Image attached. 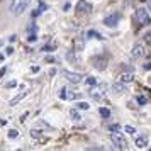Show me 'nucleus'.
I'll return each instance as SVG.
<instances>
[{"label":"nucleus","mask_w":151,"mask_h":151,"mask_svg":"<svg viewBox=\"0 0 151 151\" xmlns=\"http://www.w3.org/2000/svg\"><path fill=\"white\" fill-rule=\"evenodd\" d=\"M144 70H146V71H150V70H151V63H146V65H144Z\"/></svg>","instance_id":"c756f323"},{"label":"nucleus","mask_w":151,"mask_h":151,"mask_svg":"<svg viewBox=\"0 0 151 151\" xmlns=\"http://www.w3.org/2000/svg\"><path fill=\"white\" fill-rule=\"evenodd\" d=\"M121 129V126L119 124H114V126H110V131H119Z\"/></svg>","instance_id":"cd10ccee"},{"label":"nucleus","mask_w":151,"mask_h":151,"mask_svg":"<svg viewBox=\"0 0 151 151\" xmlns=\"http://www.w3.org/2000/svg\"><path fill=\"white\" fill-rule=\"evenodd\" d=\"M90 10H92V5L87 4L85 0H80V4L76 5V12H80V14H88Z\"/></svg>","instance_id":"423d86ee"},{"label":"nucleus","mask_w":151,"mask_h":151,"mask_svg":"<svg viewBox=\"0 0 151 151\" xmlns=\"http://www.w3.org/2000/svg\"><path fill=\"white\" fill-rule=\"evenodd\" d=\"M31 71H34V73H36V71H39V66H32V68H31Z\"/></svg>","instance_id":"2f4dec72"},{"label":"nucleus","mask_w":151,"mask_h":151,"mask_svg":"<svg viewBox=\"0 0 151 151\" xmlns=\"http://www.w3.org/2000/svg\"><path fill=\"white\" fill-rule=\"evenodd\" d=\"M12 53H14V48H7V49H5V55H9V56H10Z\"/></svg>","instance_id":"c85d7f7f"},{"label":"nucleus","mask_w":151,"mask_h":151,"mask_svg":"<svg viewBox=\"0 0 151 151\" xmlns=\"http://www.w3.org/2000/svg\"><path fill=\"white\" fill-rule=\"evenodd\" d=\"M26 95H27V92H21L19 95H15L14 99L10 100V105H15V104H19V102H21V100H22V99H24Z\"/></svg>","instance_id":"f8f14e48"},{"label":"nucleus","mask_w":151,"mask_h":151,"mask_svg":"<svg viewBox=\"0 0 151 151\" xmlns=\"http://www.w3.org/2000/svg\"><path fill=\"white\" fill-rule=\"evenodd\" d=\"M26 7H27V0H26V2H22L21 5H19L17 9H15V14H17V15H21V14H22V10H24Z\"/></svg>","instance_id":"dca6fc26"},{"label":"nucleus","mask_w":151,"mask_h":151,"mask_svg":"<svg viewBox=\"0 0 151 151\" xmlns=\"http://www.w3.org/2000/svg\"><path fill=\"white\" fill-rule=\"evenodd\" d=\"M70 116H71V119H73V121H80V119H82V116L78 114V110H76V109L70 110Z\"/></svg>","instance_id":"ddd939ff"},{"label":"nucleus","mask_w":151,"mask_h":151,"mask_svg":"<svg viewBox=\"0 0 151 151\" xmlns=\"http://www.w3.org/2000/svg\"><path fill=\"white\" fill-rule=\"evenodd\" d=\"M60 97H61V99H68V93H66V88H63V90H61V93H60Z\"/></svg>","instance_id":"a878e982"},{"label":"nucleus","mask_w":151,"mask_h":151,"mask_svg":"<svg viewBox=\"0 0 151 151\" xmlns=\"http://www.w3.org/2000/svg\"><path fill=\"white\" fill-rule=\"evenodd\" d=\"M76 107H78V109H82V110H87L90 105L87 102H78V104H76Z\"/></svg>","instance_id":"a211bd4d"},{"label":"nucleus","mask_w":151,"mask_h":151,"mask_svg":"<svg viewBox=\"0 0 151 151\" xmlns=\"http://www.w3.org/2000/svg\"><path fill=\"white\" fill-rule=\"evenodd\" d=\"M136 146L139 148V150H144V148L148 146V139H146L144 136H139V137L136 139Z\"/></svg>","instance_id":"9d476101"},{"label":"nucleus","mask_w":151,"mask_h":151,"mask_svg":"<svg viewBox=\"0 0 151 151\" xmlns=\"http://www.w3.org/2000/svg\"><path fill=\"white\" fill-rule=\"evenodd\" d=\"M137 102H139V104H146V97L139 95V97H137Z\"/></svg>","instance_id":"bb28decb"},{"label":"nucleus","mask_w":151,"mask_h":151,"mask_svg":"<svg viewBox=\"0 0 151 151\" xmlns=\"http://www.w3.org/2000/svg\"><path fill=\"white\" fill-rule=\"evenodd\" d=\"M5 71H7V68H5V66H4V68L0 70V76H4V75H5Z\"/></svg>","instance_id":"7c9ffc66"},{"label":"nucleus","mask_w":151,"mask_h":151,"mask_svg":"<svg viewBox=\"0 0 151 151\" xmlns=\"http://www.w3.org/2000/svg\"><path fill=\"white\" fill-rule=\"evenodd\" d=\"M63 76H65L68 82H71V83H80L82 82V78H83L80 73H73V71H68V70H63Z\"/></svg>","instance_id":"20e7f679"},{"label":"nucleus","mask_w":151,"mask_h":151,"mask_svg":"<svg viewBox=\"0 0 151 151\" xmlns=\"http://www.w3.org/2000/svg\"><path fill=\"white\" fill-rule=\"evenodd\" d=\"M31 136H32V137H39V136H41V131L32 129V131H31Z\"/></svg>","instance_id":"4be33fe9"},{"label":"nucleus","mask_w":151,"mask_h":151,"mask_svg":"<svg viewBox=\"0 0 151 151\" xmlns=\"http://www.w3.org/2000/svg\"><path fill=\"white\" fill-rule=\"evenodd\" d=\"M56 46H58V44H56L55 41H53V42H48V44H46V46L42 48V51H49V49L53 51V49H56Z\"/></svg>","instance_id":"f3484780"},{"label":"nucleus","mask_w":151,"mask_h":151,"mask_svg":"<svg viewBox=\"0 0 151 151\" xmlns=\"http://www.w3.org/2000/svg\"><path fill=\"white\" fill-rule=\"evenodd\" d=\"M131 55H132V58H141L144 55V46L143 44H136L132 48V51H131Z\"/></svg>","instance_id":"0eeeda50"},{"label":"nucleus","mask_w":151,"mask_h":151,"mask_svg":"<svg viewBox=\"0 0 151 151\" xmlns=\"http://www.w3.org/2000/svg\"><path fill=\"white\" fill-rule=\"evenodd\" d=\"M87 36H88V37H93V39H104L102 34H99L97 31H88V32H87Z\"/></svg>","instance_id":"4468645a"},{"label":"nucleus","mask_w":151,"mask_h":151,"mask_svg":"<svg viewBox=\"0 0 151 151\" xmlns=\"http://www.w3.org/2000/svg\"><path fill=\"white\" fill-rule=\"evenodd\" d=\"M134 80V73H121L119 75V82L122 83H131Z\"/></svg>","instance_id":"6e6552de"},{"label":"nucleus","mask_w":151,"mask_h":151,"mask_svg":"<svg viewBox=\"0 0 151 151\" xmlns=\"http://www.w3.org/2000/svg\"><path fill=\"white\" fill-rule=\"evenodd\" d=\"M150 150H151V146H150Z\"/></svg>","instance_id":"f704fd0d"},{"label":"nucleus","mask_w":151,"mask_h":151,"mask_svg":"<svg viewBox=\"0 0 151 151\" xmlns=\"http://www.w3.org/2000/svg\"><path fill=\"white\" fill-rule=\"evenodd\" d=\"M36 39H37V36H36L34 32H32V34H29V37H27V41H29V42H34Z\"/></svg>","instance_id":"5701e85b"},{"label":"nucleus","mask_w":151,"mask_h":151,"mask_svg":"<svg viewBox=\"0 0 151 151\" xmlns=\"http://www.w3.org/2000/svg\"><path fill=\"white\" fill-rule=\"evenodd\" d=\"M87 85H88V87H93V85H97V80L93 76H90V78H87Z\"/></svg>","instance_id":"6ab92c4d"},{"label":"nucleus","mask_w":151,"mask_h":151,"mask_svg":"<svg viewBox=\"0 0 151 151\" xmlns=\"http://www.w3.org/2000/svg\"><path fill=\"white\" fill-rule=\"evenodd\" d=\"M126 131H127L129 134H134V132H136V129H134L132 126H126Z\"/></svg>","instance_id":"b1692460"},{"label":"nucleus","mask_w":151,"mask_h":151,"mask_svg":"<svg viewBox=\"0 0 151 151\" xmlns=\"http://www.w3.org/2000/svg\"><path fill=\"white\" fill-rule=\"evenodd\" d=\"M112 90H114L116 93H124V92H126V85H124L122 82H116L112 85Z\"/></svg>","instance_id":"1a4fd4ad"},{"label":"nucleus","mask_w":151,"mask_h":151,"mask_svg":"<svg viewBox=\"0 0 151 151\" xmlns=\"http://www.w3.org/2000/svg\"><path fill=\"white\" fill-rule=\"evenodd\" d=\"M44 61H46V63H55V56H46V58H44Z\"/></svg>","instance_id":"393cba45"},{"label":"nucleus","mask_w":151,"mask_h":151,"mask_svg":"<svg viewBox=\"0 0 151 151\" xmlns=\"http://www.w3.org/2000/svg\"><path fill=\"white\" fill-rule=\"evenodd\" d=\"M92 65H93V68L99 70V71H104V70L107 68V58L105 56H93L92 58Z\"/></svg>","instance_id":"7ed1b4c3"},{"label":"nucleus","mask_w":151,"mask_h":151,"mask_svg":"<svg viewBox=\"0 0 151 151\" xmlns=\"http://www.w3.org/2000/svg\"><path fill=\"white\" fill-rule=\"evenodd\" d=\"M17 136H19V132H17L15 129H10V131H9V137H12V139H14V137H17Z\"/></svg>","instance_id":"412c9836"},{"label":"nucleus","mask_w":151,"mask_h":151,"mask_svg":"<svg viewBox=\"0 0 151 151\" xmlns=\"http://www.w3.org/2000/svg\"><path fill=\"white\" fill-rule=\"evenodd\" d=\"M0 61H4V55H0Z\"/></svg>","instance_id":"72a5a7b5"},{"label":"nucleus","mask_w":151,"mask_h":151,"mask_svg":"<svg viewBox=\"0 0 151 151\" xmlns=\"http://www.w3.org/2000/svg\"><path fill=\"white\" fill-rule=\"evenodd\" d=\"M148 9L151 10V0H148Z\"/></svg>","instance_id":"473e14b6"},{"label":"nucleus","mask_w":151,"mask_h":151,"mask_svg":"<svg viewBox=\"0 0 151 151\" xmlns=\"http://www.w3.org/2000/svg\"><path fill=\"white\" fill-rule=\"evenodd\" d=\"M134 19L139 26H150L151 24V17L148 14V10H144V9H137L136 14H134Z\"/></svg>","instance_id":"f257e3e1"},{"label":"nucleus","mask_w":151,"mask_h":151,"mask_svg":"<svg viewBox=\"0 0 151 151\" xmlns=\"http://www.w3.org/2000/svg\"><path fill=\"white\" fill-rule=\"evenodd\" d=\"M119 19H121L119 14H110V15H107V17L104 19V24H105L107 27H116L117 24H119Z\"/></svg>","instance_id":"39448f33"},{"label":"nucleus","mask_w":151,"mask_h":151,"mask_svg":"<svg viewBox=\"0 0 151 151\" xmlns=\"http://www.w3.org/2000/svg\"><path fill=\"white\" fill-rule=\"evenodd\" d=\"M37 5H39V12H44V10H48V5H46L44 2H39Z\"/></svg>","instance_id":"aec40b11"},{"label":"nucleus","mask_w":151,"mask_h":151,"mask_svg":"<svg viewBox=\"0 0 151 151\" xmlns=\"http://www.w3.org/2000/svg\"><path fill=\"white\" fill-rule=\"evenodd\" d=\"M66 60H68L71 65H80V60L73 55V51H68V53H66Z\"/></svg>","instance_id":"9b49d317"},{"label":"nucleus","mask_w":151,"mask_h":151,"mask_svg":"<svg viewBox=\"0 0 151 151\" xmlns=\"http://www.w3.org/2000/svg\"><path fill=\"white\" fill-rule=\"evenodd\" d=\"M99 112H100V116L105 117V119H107V117H110V110L107 109V107H100V109H99Z\"/></svg>","instance_id":"2eb2a0df"},{"label":"nucleus","mask_w":151,"mask_h":151,"mask_svg":"<svg viewBox=\"0 0 151 151\" xmlns=\"http://www.w3.org/2000/svg\"><path fill=\"white\" fill-rule=\"evenodd\" d=\"M110 139H112V143L116 144L119 150H126L127 148V141H126V137L121 132H112L110 134Z\"/></svg>","instance_id":"f03ea898"}]
</instances>
